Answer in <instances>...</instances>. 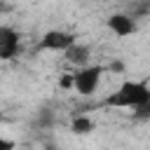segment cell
Wrapping results in <instances>:
<instances>
[{
	"label": "cell",
	"instance_id": "cell-1",
	"mask_svg": "<svg viewBox=\"0 0 150 150\" xmlns=\"http://www.w3.org/2000/svg\"><path fill=\"white\" fill-rule=\"evenodd\" d=\"M143 103H150V84L145 80H127L103 101V105L108 108H131V110Z\"/></svg>",
	"mask_w": 150,
	"mask_h": 150
},
{
	"label": "cell",
	"instance_id": "cell-2",
	"mask_svg": "<svg viewBox=\"0 0 150 150\" xmlns=\"http://www.w3.org/2000/svg\"><path fill=\"white\" fill-rule=\"evenodd\" d=\"M105 73V66H84L77 73H73V89L80 96H91L101 87V77Z\"/></svg>",
	"mask_w": 150,
	"mask_h": 150
},
{
	"label": "cell",
	"instance_id": "cell-3",
	"mask_svg": "<svg viewBox=\"0 0 150 150\" xmlns=\"http://www.w3.org/2000/svg\"><path fill=\"white\" fill-rule=\"evenodd\" d=\"M77 40L73 33L61 30V28H52L47 33H42V38L35 45V52H66L68 47H73Z\"/></svg>",
	"mask_w": 150,
	"mask_h": 150
},
{
	"label": "cell",
	"instance_id": "cell-4",
	"mask_svg": "<svg viewBox=\"0 0 150 150\" xmlns=\"http://www.w3.org/2000/svg\"><path fill=\"white\" fill-rule=\"evenodd\" d=\"M21 52L19 33L12 26H0V61H9Z\"/></svg>",
	"mask_w": 150,
	"mask_h": 150
},
{
	"label": "cell",
	"instance_id": "cell-5",
	"mask_svg": "<svg viewBox=\"0 0 150 150\" xmlns=\"http://www.w3.org/2000/svg\"><path fill=\"white\" fill-rule=\"evenodd\" d=\"M105 26H108V28H110L117 38H127V35H134V33L138 30L136 21H134L129 14H122V12L110 14V16L105 19Z\"/></svg>",
	"mask_w": 150,
	"mask_h": 150
},
{
	"label": "cell",
	"instance_id": "cell-6",
	"mask_svg": "<svg viewBox=\"0 0 150 150\" xmlns=\"http://www.w3.org/2000/svg\"><path fill=\"white\" fill-rule=\"evenodd\" d=\"M66 61L68 63H73V66H87V61H89V56H91V49H89V45H82V42H75L73 47H68L66 52Z\"/></svg>",
	"mask_w": 150,
	"mask_h": 150
},
{
	"label": "cell",
	"instance_id": "cell-7",
	"mask_svg": "<svg viewBox=\"0 0 150 150\" xmlns=\"http://www.w3.org/2000/svg\"><path fill=\"white\" fill-rule=\"evenodd\" d=\"M96 129V122L89 117V115H75L73 122H70V131L77 134V136H87Z\"/></svg>",
	"mask_w": 150,
	"mask_h": 150
},
{
	"label": "cell",
	"instance_id": "cell-8",
	"mask_svg": "<svg viewBox=\"0 0 150 150\" xmlns=\"http://www.w3.org/2000/svg\"><path fill=\"white\" fill-rule=\"evenodd\" d=\"M105 70H108V73H115V75H122V73L127 70V66H124L122 59H112V61L105 66Z\"/></svg>",
	"mask_w": 150,
	"mask_h": 150
},
{
	"label": "cell",
	"instance_id": "cell-9",
	"mask_svg": "<svg viewBox=\"0 0 150 150\" xmlns=\"http://www.w3.org/2000/svg\"><path fill=\"white\" fill-rule=\"evenodd\" d=\"M134 117L136 120H150V103H143V105L134 108Z\"/></svg>",
	"mask_w": 150,
	"mask_h": 150
},
{
	"label": "cell",
	"instance_id": "cell-10",
	"mask_svg": "<svg viewBox=\"0 0 150 150\" xmlns=\"http://www.w3.org/2000/svg\"><path fill=\"white\" fill-rule=\"evenodd\" d=\"M0 150H16V141L0 136Z\"/></svg>",
	"mask_w": 150,
	"mask_h": 150
},
{
	"label": "cell",
	"instance_id": "cell-11",
	"mask_svg": "<svg viewBox=\"0 0 150 150\" xmlns=\"http://www.w3.org/2000/svg\"><path fill=\"white\" fill-rule=\"evenodd\" d=\"M63 89H73V75H63L61 77V82H59Z\"/></svg>",
	"mask_w": 150,
	"mask_h": 150
},
{
	"label": "cell",
	"instance_id": "cell-12",
	"mask_svg": "<svg viewBox=\"0 0 150 150\" xmlns=\"http://www.w3.org/2000/svg\"><path fill=\"white\" fill-rule=\"evenodd\" d=\"M49 122H52L49 110H42V112H40V124H49Z\"/></svg>",
	"mask_w": 150,
	"mask_h": 150
},
{
	"label": "cell",
	"instance_id": "cell-13",
	"mask_svg": "<svg viewBox=\"0 0 150 150\" xmlns=\"http://www.w3.org/2000/svg\"><path fill=\"white\" fill-rule=\"evenodd\" d=\"M5 12H7V5H5V2H0V16H2Z\"/></svg>",
	"mask_w": 150,
	"mask_h": 150
},
{
	"label": "cell",
	"instance_id": "cell-14",
	"mask_svg": "<svg viewBox=\"0 0 150 150\" xmlns=\"http://www.w3.org/2000/svg\"><path fill=\"white\" fill-rule=\"evenodd\" d=\"M0 122H2V115H0Z\"/></svg>",
	"mask_w": 150,
	"mask_h": 150
}]
</instances>
